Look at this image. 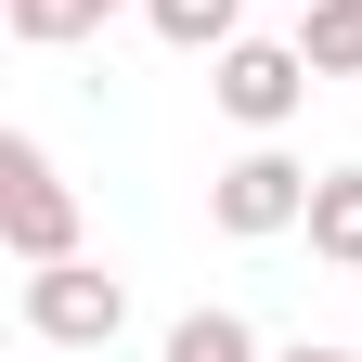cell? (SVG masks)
<instances>
[{"label":"cell","mask_w":362,"mask_h":362,"mask_svg":"<svg viewBox=\"0 0 362 362\" xmlns=\"http://www.w3.org/2000/svg\"><path fill=\"white\" fill-rule=\"evenodd\" d=\"M104 13H129V0H0V26L26 52H78V39H104Z\"/></svg>","instance_id":"6"},{"label":"cell","mask_w":362,"mask_h":362,"mask_svg":"<svg viewBox=\"0 0 362 362\" xmlns=\"http://www.w3.org/2000/svg\"><path fill=\"white\" fill-rule=\"evenodd\" d=\"M156 362H272L246 310H181V324L156 337Z\"/></svg>","instance_id":"7"},{"label":"cell","mask_w":362,"mask_h":362,"mask_svg":"<svg viewBox=\"0 0 362 362\" xmlns=\"http://www.w3.org/2000/svg\"><path fill=\"white\" fill-rule=\"evenodd\" d=\"M0 246H13V272L78 259V181L39 156V129H13V143H0Z\"/></svg>","instance_id":"1"},{"label":"cell","mask_w":362,"mask_h":362,"mask_svg":"<svg viewBox=\"0 0 362 362\" xmlns=\"http://www.w3.org/2000/svg\"><path fill=\"white\" fill-rule=\"evenodd\" d=\"M298 13H310V0H298Z\"/></svg>","instance_id":"11"},{"label":"cell","mask_w":362,"mask_h":362,"mask_svg":"<svg viewBox=\"0 0 362 362\" xmlns=\"http://www.w3.org/2000/svg\"><path fill=\"white\" fill-rule=\"evenodd\" d=\"M13 310H26V337H39V349H104V337L129 324V285L78 246V259H52V272H26V298H13Z\"/></svg>","instance_id":"2"},{"label":"cell","mask_w":362,"mask_h":362,"mask_svg":"<svg viewBox=\"0 0 362 362\" xmlns=\"http://www.w3.org/2000/svg\"><path fill=\"white\" fill-rule=\"evenodd\" d=\"M298 233H310V259L362 272V168H324V181H310V220H298Z\"/></svg>","instance_id":"5"},{"label":"cell","mask_w":362,"mask_h":362,"mask_svg":"<svg viewBox=\"0 0 362 362\" xmlns=\"http://www.w3.org/2000/svg\"><path fill=\"white\" fill-rule=\"evenodd\" d=\"M143 26L168 39V52H233V39H246V0H143Z\"/></svg>","instance_id":"8"},{"label":"cell","mask_w":362,"mask_h":362,"mask_svg":"<svg viewBox=\"0 0 362 362\" xmlns=\"http://www.w3.org/2000/svg\"><path fill=\"white\" fill-rule=\"evenodd\" d=\"M207 104L272 143V129L310 104V52H298V39H233V52H207Z\"/></svg>","instance_id":"4"},{"label":"cell","mask_w":362,"mask_h":362,"mask_svg":"<svg viewBox=\"0 0 362 362\" xmlns=\"http://www.w3.org/2000/svg\"><path fill=\"white\" fill-rule=\"evenodd\" d=\"M272 362H362V349H337V337H298V349H272Z\"/></svg>","instance_id":"10"},{"label":"cell","mask_w":362,"mask_h":362,"mask_svg":"<svg viewBox=\"0 0 362 362\" xmlns=\"http://www.w3.org/2000/svg\"><path fill=\"white\" fill-rule=\"evenodd\" d=\"M298 52H310V78H362V0H310Z\"/></svg>","instance_id":"9"},{"label":"cell","mask_w":362,"mask_h":362,"mask_svg":"<svg viewBox=\"0 0 362 362\" xmlns=\"http://www.w3.org/2000/svg\"><path fill=\"white\" fill-rule=\"evenodd\" d=\"M310 181H324V168H298L285 143H246L233 168L207 181V220H220L233 246H272V233H298V220H310Z\"/></svg>","instance_id":"3"}]
</instances>
